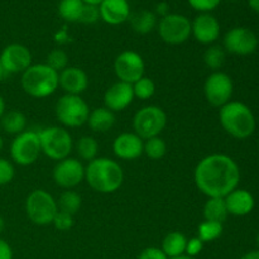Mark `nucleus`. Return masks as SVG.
Segmentation results:
<instances>
[{
  "label": "nucleus",
  "instance_id": "nucleus-1",
  "mask_svg": "<svg viewBox=\"0 0 259 259\" xmlns=\"http://www.w3.org/2000/svg\"><path fill=\"white\" fill-rule=\"evenodd\" d=\"M194 181L200 192L209 197H223L238 189L240 169L232 157L212 153L204 157L194 171Z\"/></svg>",
  "mask_w": 259,
  "mask_h": 259
},
{
  "label": "nucleus",
  "instance_id": "nucleus-2",
  "mask_svg": "<svg viewBox=\"0 0 259 259\" xmlns=\"http://www.w3.org/2000/svg\"><path fill=\"white\" fill-rule=\"evenodd\" d=\"M85 181L99 194H114L124 182V171L116 161L98 157L85 167Z\"/></svg>",
  "mask_w": 259,
  "mask_h": 259
},
{
  "label": "nucleus",
  "instance_id": "nucleus-3",
  "mask_svg": "<svg viewBox=\"0 0 259 259\" xmlns=\"http://www.w3.org/2000/svg\"><path fill=\"white\" fill-rule=\"evenodd\" d=\"M219 121L222 128L237 139L249 138L257 128L252 109L240 101L230 100L222 106L219 110Z\"/></svg>",
  "mask_w": 259,
  "mask_h": 259
},
{
  "label": "nucleus",
  "instance_id": "nucleus-4",
  "mask_svg": "<svg viewBox=\"0 0 259 259\" xmlns=\"http://www.w3.org/2000/svg\"><path fill=\"white\" fill-rule=\"evenodd\" d=\"M20 83L25 94L37 99L48 98L60 88L58 72L48 67L46 63L30 66L22 73Z\"/></svg>",
  "mask_w": 259,
  "mask_h": 259
},
{
  "label": "nucleus",
  "instance_id": "nucleus-5",
  "mask_svg": "<svg viewBox=\"0 0 259 259\" xmlns=\"http://www.w3.org/2000/svg\"><path fill=\"white\" fill-rule=\"evenodd\" d=\"M40 149L46 157L53 161H62L70 157L73 148L72 136L62 126H48L38 132Z\"/></svg>",
  "mask_w": 259,
  "mask_h": 259
},
{
  "label": "nucleus",
  "instance_id": "nucleus-6",
  "mask_svg": "<svg viewBox=\"0 0 259 259\" xmlns=\"http://www.w3.org/2000/svg\"><path fill=\"white\" fill-rule=\"evenodd\" d=\"M25 212L33 224L46 227L52 224L58 212L57 201L46 190H33L25 200Z\"/></svg>",
  "mask_w": 259,
  "mask_h": 259
},
{
  "label": "nucleus",
  "instance_id": "nucleus-7",
  "mask_svg": "<svg viewBox=\"0 0 259 259\" xmlns=\"http://www.w3.org/2000/svg\"><path fill=\"white\" fill-rule=\"evenodd\" d=\"M56 118L66 128H78L88 123L90 108L81 95L65 94L56 104Z\"/></svg>",
  "mask_w": 259,
  "mask_h": 259
},
{
  "label": "nucleus",
  "instance_id": "nucleus-8",
  "mask_svg": "<svg viewBox=\"0 0 259 259\" xmlns=\"http://www.w3.org/2000/svg\"><path fill=\"white\" fill-rule=\"evenodd\" d=\"M167 125V114L157 105L139 109L133 116V131L143 141L158 137Z\"/></svg>",
  "mask_w": 259,
  "mask_h": 259
},
{
  "label": "nucleus",
  "instance_id": "nucleus-9",
  "mask_svg": "<svg viewBox=\"0 0 259 259\" xmlns=\"http://www.w3.org/2000/svg\"><path fill=\"white\" fill-rule=\"evenodd\" d=\"M42 149L38 132L24 131L18 134L10 143V157L18 166L28 167L38 161Z\"/></svg>",
  "mask_w": 259,
  "mask_h": 259
},
{
  "label": "nucleus",
  "instance_id": "nucleus-10",
  "mask_svg": "<svg viewBox=\"0 0 259 259\" xmlns=\"http://www.w3.org/2000/svg\"><path fill=\"white\" fill-rule=\"evenodd\" d=\"M157 30L159 38L167 45H182L191 37V20L186 15L169 13L159 19Z\"/></svg>",
  "mask_w": 259,
  "mask_h": 259
},
{
  "label": "nucleus",
  "instance_id": "nucleus-11",
  "mask_svg": "<svg viewBox=\"0 0 259 259\" xmlns=\"http://www.w3.org/2000/svg\"><path fill=\"white\" fill-rule=\"evenodd\" d=\"M234 85L228 73L222 71L211 72L204 83V94L207 103L215 108H222L232 100Z\"/></svg>",
  "mask_w": 259,
  "mask_h": 259
},
{
  "label": "nucleus",
  "instance_id": "nucleus-12",
  "mask_svg": "<svg viewBox=\"0 0 259 259\" xmlns=\"http://www.w3.org/2000/svg\"><path fill=\"white\" fill-rule=\"evenodd\" d=\"M146 63L143 57L136 51L126 50L116 56L114 61V72L121 82L133 85L144 76Z\"/></svg>",
  "mask_w": 259,
  "mask_h": 259
},
{
  "label": "nucleus",
  "instance_id": "nucleus-13",
  "mask_svg": "<svg viewBox=\"0 0 259 259\" xmlns=\"http://www.w3.org/2000/svg\"><path fill=\"white\" fill-rule=\"evenodd\" d=\"M259 40L252 29L245 27H235L228 30L223 39L225 52L237 56H249L257 51Z\"/></svg>",
  "mask_w": 259,
  "mask_h": 259
},
{
  "label": "nucleus",
  "instance_id": "nucleus-14",
  "mask_svg": "<svg viewBox=\"0 0 259 259\" xmlns=\"http://www.w3.org/2000/svg\"><path fill=\"white\" fill-rule=\"evenodd\" d=\"M29 48L20 43H10L0 53V63L7 75L23 73L33 65Z\"/></svg>",
  "mask_w": 259,
  "mask_h": 259
},
{
  "label": "nucleus",
  "instance_id": "nucleus-15",
  "mask_svg": "<svg viewBox=\"0 0 259 259\" xmlns=\"http://www.w3.org/2000/svg\"><path fill=\"white\" fill-rule=\"evenodd\" d=\"M53 181L57 186L65 190H72L85 180V166L76 158H67L58 161L52 172Z\"/></svg>",
  "mask_w": 259,
  "mask_h": 259
},
{
  "label": "nucleus",
  "instance_id": "nucleus-16",
  "mask_svg": "<svg viewBox=\"0 0 259 259\" xmlns=\"http://www.w3.org/2000/svg\"><path fill=\"white\" fill-rule=\"evenodd\" d=\"M191 35L201 45H214L220 37L219 20L211 13H200L191 22Z\"/></svg>",
  "mask_w": 259,
  "mask_h": 259
},
{
  "label": "nucleus",
  "instance_id": "nucleus-17",
  "mask_svg": "<svg viewBox=\"0 0 259 259\" xmlns=\"http://www.w3.org/2000/svg\"><path fill=\"white\" fill-rule=\"evenodd\" d=\"M144 141L134 132L121 133L114 139L113 152L119 159L134 161L143 154Z\"/></svg>",
  "mask_w": 259,
  "mask_h": 259
},
{
  "label": "nucleus",
  "instance_id": "nucleus-18",
  "mask_svg": "<svg viewBox=\"0 0 259 259\" xmlns=\"http://www.w3.org/2000/svg\"><path fill=\"white\" fill-rule=\"evenodd\" d=\"M133 86L121 81L113 83L104 94V106L113 113L125 110L133 103Z\"/></svg>",
  "mask_w": 259,
  "mask_h": 259
},
{
  "label": "nucleus",
  "instance_id": "nucleus-19",
  "mask_svg": "<svg viewBox=\"0 0 259 259\" xmlns=\"http://www.w3.org/2000/svg\"><path fill=\"white\" fill-rule=\"evenodd\" d=\"M58 85L70 95H81L89 86V76L82 68L68 66L58 73Z\"/></svg>",
  "mask_w": 259,
  "mask_h": 259
},
{
  "label": "nucleus",
  "instance_id": "nucleus-20",
  "mask_svg": "<svg viewBox=\"0 0 259 259\" xmlns=\"http://www.w3.org/2000/svg\"><path fill=\"white\" fill-rule=\"evenodd\" d=\"M100 19L109 25H120L131 18V5L128 0H104L99 5Z\"/></svg>",
  "mask_w": 259,
  "mask_h": 259
},
{
  "label": "nucleus",
  "instance_id": "nucleus-21",
  "mask_svg": "<svg viewBox=\"0 0 259 259\" xmlns=\"http://www.w3.org/2000/svg\"><path fill=\"white\" fill-rule=\"evenodd\" d=\"M228 214L233 217H245L253 211L255 206V200L248 190L235 189L224 197Z\"/></svg>",
  "mask_w": 259,
  "mask_h": 259
},
{
  "label": "nucleus",
  "instance_id": "nucleus-22",
  "mask_svg": "<svg viewBox=\"0 0 259 259\" xmlns=\"http://www.w3.org/2000/svg\"><path fill=\"white\" fill-rule=\"evenodd\" d=\"M89 128L95 133H106L115 125V113L105 106L90 110L88 123Z\"/></svg>",
  "mask_w": 259,
  "mask_h": 259
},
{
  "label": "nucleus",
  "instance_id": "nucleus-23",
  "mask_svg": "<svg viewBox=\"0 0 259 259\" xmlns=\"http://www.w3.org/2000/svg\"><path fill=\"white\" fill-rule=\"evenodd\" d=\"M129 20H131L132 29L137 34L141 35H146L148 33L153 32L157 28V24H158L157 15L151 10H141V12L134 13V14L131 15Z\"/></svg>",
  "mask_w": 259,
  "mask_h": 259
},
{
  "label": "nucleus",
  "instance_id": "nucleus-24",
  "mask_svg": "<svg viewBox=\"0 0 259 259\" xmlns=\"http://www.w3.org/2000/svg\"><path fill=\"white\" fill-rule=\"evenodd\" d=\"M0 126L3 131L12 136H18L27 131V118L19 110L5 111L4 115L0 119Z\"/></svg>",
  "mask_w": 259,
  "mask_h": 259
},
{
  "label": "nucleus",
  "instance_id": "nucleus-25",
  "mask_svg": "<svg viewBox=\"0 0 259 259\" xmlns=\"http://www.w3.org/2000/svg\"><path fill=\"white\" fill-rule=\"evenodd\" d=\"M187 244V238L180 232H171L163 238L162 248L164 254L169 259L185 254Z\"/></svg>",
  "mask_w": 259,
  "mask_h": 259
},
{
  "label": "nucleus",
  "instance_id": "nucleus-26",
  "mask_svg": "<svg viewBox=\"0 0 259 259\" xmlns=\"http://www.w3.org/2000/svg\"><path fill=\"white\" fill-rule=\"evenodd\" d=\"M228 209L223 197H209L204 205V220L224 223L228 218Z\"/></svg>",
  "mask_w": 259,
  "mask_h": 259
},
{
  "label": "nucleus",
  "instance_id": "nucleus-27",
  "mask_svg": "<svg viewBox=\"0 0 259 259\" xmlns=\"http://www.w3.org/2000/svg\"><path fill=\"white\" fill-rule=\"evenodd\" d=\"M85 3L82 0H60L57 7L58 15L67 23L80 22Z\"/></svg>",
  "mask_w": 259,
  "mask_h": 259
},
{
  "label": "nucleus",
  "instance_id": "nucleus-28",
  "mask_svg": "<svg viewBox=\"0 0 259 259\" xmlns=\"http://www.w3.org/2000/svg\"><path fill=\"white\" fill-rule=\"evenodd\" d=\"M82 205V197L78 192L73 191V190H66L61 194L60 199L57 201L58 210L66 214H70L75 217L81 209Z\"/></svg>",
  "mask_w": 259,
  "mask_h": 259
},
{
  "label": "nucleus",
  "instance_id": "nucleus-29",
  "mask_svg": "<svg viewBox=\"0 0 259 259\" xmlns=\"http://www.w3.org/2000/svg\"><path fill=\"white\" fill-rule=\"evenodd\" d=\"M76 151H77L78 157L89 163V162L98 158V152H99L98 141L91 136L81 137V138L78 139L77 144H76Z\"/></svg>",
  "mask_w": 259,
  "mask_h": 259
},
{
  "label": "nucleus",
  "instance_id": "nucleus-30",
  "mask_svg": "<svg viewBox=\"0 0 259 259\" xmlns=\"http://www.w3.org/2000/svg\"><path fill=\"white\" fill-rule=\"evenodd\" d=\"M225 50L222 46L211 45L209 46L204 53V63L207 68L212 70V72L219 71L225 63Z\"/></svg>",
  "mask_w": 259,
  "mask_h": 259
},
{
  "label": "nucleus",
  "instance_id": "nucleus-31",
  "mask_svg": "<svg viewBox=\"0 0 259 259\" xmlns=\"http://www.w3.org/2000/svg\"><path fill=\"white\" fill-rule=\"evenodd\" d=\"M143 153L152 161H159L167 153V144L161 137H153L144 141Z\"/></svg>",
  "mask_w": 259,
  "mask_h": 259
},
{
  "label": "nucleus",
  "instance_id": "nucleus-32",
  "mask_svg": "<svg viewBox=\"0 0 259 259\" xmlns=\"http://www.w3.org/2000/svg\"><path fill=\"white\" fill-rule=\"evenodd\" d=\"M223 223L204 220L197 228V237L204 243L214 242L223 234Z\"/></svg>",
  "mask_w": 259,
  "mask_h": 259
},
{
  "label": "nucleus",
  "instance_id": "nucleus-33",
  "mask_svg": "<svg viewBox=\"0 0 259 259\" xmlns=\"http://www.w3.org/2000/svg\"><path fill=\"white\" fill-rule=\"evenodd\" d=\"M132 86H133L134 98H138L141 100H149L156 93V83L152 78L146 77V76L139 78Z\"/></svg>",
  "mask_w": 259,
  "mask_h": 259
},
{
  "label": "nucleus",
  "instance_id": "nucleus-34",
  "mask_svg": "<svg viewBox=\"0 0 259 259\" xmlns=\"http://www.w3.org/2000/svg\"><path fill=\"white\" fill-rule=\"evenodd\" d=\"M46 65L55 70L56 72L60 73L61 71L65 70L68 67V55L63 50L60 48H55L51 51L46 58Z\"/></svg>",
  "mask_w": 259,
  "mask_h": 259
},
{
  "label": "nucleus",
  "instance_id": "nucleus-35",
  "mask_svg": "<svg viewBox=\"0 0 259 259\" xmlns=\"http://www.w3.org/2000/svg\"><path fill=\"white\" fill-rule=\"evenodd\" d=\"M73 224H75V220H73L72 215L66 214V212L60 211V210H58L52 222L53 227L60 230V232H68L70 229H72Z\"/></svg>",
  "mask_w": 259,
  "mask_h": 259
},
{
  "label": "nucleus",
  "instance_id": "nucleus-36",
  "mask_svg": "<svg viewBox=\"0 0 259 259\" xmlns=\"http://www.w3.org/2000/svg\"><path fill=\"white\" fill-rule=\"evenodd\" d=\"M14 176L15 169L12 162L0 157V186L10 184Z\"/></svg>",
  "mask_w": 259,
  "mask_h": 259
},
{
  "label": "nucleus",
  "instance_id": "nucleus-37",
  "mask_svg": "<svg viewBox=\"0 0 259 259\" xmlns=\"http://www.w3.org/2000/svg\"><path fill=\"white\" fill-rule=\"evenodd\" d=\"M190 7L199 13H211L217 9L223 0H187Z\"/></svg>",
  "mask_w": 259,
  "mask_h": 259
},
{
  "label": "nucleus",
  "instance_id": "nucleus-38",
  "mask_svg": "<svg viewBox=\"0 0 259 259\" xmlns=\"http://www.w3.org/2000/svg\"><path fill=\"white\" fill-rule=\"evenodd\" d=\"M100 19V13H99V7L96 5H88L85 4L81 14L80 22L82 24H95Z\"/></svg>",
  "mask_w": 259,
  "mask_h": 259
},
{
  "label": "nucleus",
  "instance_id": "nucleus-39",
  "mask_svg": "<svg viewBox=\"0 0 259 259\" xmlns=\"http://www.w3.org/2000/svg\"><path fill=\"white\" fill-rule=\"evenodd\" d=\"M202 249H204V242H202V240L200 239L199 237H195V238H191V239H187L186 250H185L186 255L195 258L196 255H199L200 253L202 252Z\"/></svg>",
  "mask_w": 259,
  "mask_h": 259
},
{
  "label": "nucleus",
  "instance_id": "nucleus-40",
  "mask_svg": "<svg viewBox=\"0 0 259 259\" xmlns=\"http://www.w3.org/2000/svg\"><path fill=\"white\" fill-rule=\"evenodd\" d=\"M138 259H169V258L164 254L163 250H162L161 248L149 247L142 250Z\"/></svg>",
  "mask_w": 259,
  "mask_h": 259
},
{
  "label": "nucleus",
  "instance_id": "nucleus-41",
  "mask_svg": "<svg viewBox=\"0 0 259 259\" xmlns=\"http://www.w3.org/2000/svg\"><path fill=\"white\" fill-rule=\"evenodd\" d=\"M0 259H13L12 247L2 238H0Z\"/></svg>",
  "mask_w": 259,
  "mask_h": 259
},
{
  "label": "nucleus",
  "instance_id": "nucleus-42",
  "mask_svg": "<svg viewBox=\"0 0 259 259\" xmlns=\"http://www.w3.org/2000/svg\"><path fill=\"white\" fill-rule=\"evenodd\" d=\"M169 5H168V3H166V2H159L158 4L156 5V10H154V14L157 15V17H161V18H163V17H166V15H168L169 14Z\"/></svg>",
  "mask_w": 259,
  "mask_h": 259
},
{
  "label": "nucleus",
  "instance_id": "nucleus-43",
  "mask_svg": "<svg viewBox=\"0 0 259 259\" xmlns=\"http://www.w3.org/2000/svg\"><path fill=\"white\" fill-rule=\"evenodd\" d=\"M240 259H259V250H252V252L245 253Z\"/></svg>",
  "mask_w": 259,
  "mask_h": 259
},
{
  "label": "nucleus",
  "instance_id": "nucleus-44",
  "mask_svg": "<svg viewBox=\"0 0 259 259\" xmlns=\"http://www.w3.org/2000/svg\"><path fill=\"white\" fill-rule=\"evenodd\" d=\"M248 5L253 12L259 13V0H248Z\"/></svg>",
  "mask_w": 259,
  "mask_h": 259
},
{
  "label": "nucleus",
  "instance_id": "nucleus-45",
  "mask_svg": "<svg viewBox=\"0 0 259 259\" xmlns=\"http://www.w3.org/2000/svg\"><path fill=\"white\" fill-rule=\"evenodd\" d=\"M4 113H5V100L2 96V94H0V119H2V116L4 115Z\"/></svg>",
  "mask_w": 259,
  "mask_h": 259
},
{
  "label": "nucleus",
  "instance_id": "nucleus-46",
  "mask_svg": "<svg viewBox=\"0 0 259 259\" xmlns=\"http://www.w3.org/2000/svg\"><path fill=\"white\" fill-rule=\"evenodd\" d=\"M82 2L88 5H96V7H99L104 0H82Z\"/></svg>",
  "mask_w": 259,
  "mask_h": 259
},
{
  "label": "nucleus",
  "instance_id": "nucleus-47",
  "mask_svg": "<svg viewBox=\"0 0 259 259\" xmlns=\"http://www.w3.org/2000/svg\"><path fill=\"white\" fill-rule=\"evenodd\" d=\"M5 75H7V73H5V71H4V68H3L2 63H0V82H2L3 78L5 77Z\"/></svg>",
  "mask_w": 259,
  "mask_h": 259
},
{
  "label": "nucleus",
  "instance_id": "nucleus-48",
  "mask_svg": "<svg viewBox=\"0 0 259 259\" xmlns=\"http://www.w3.org/2000/svg\"><path fill=\"white\" fill-rule=\"evenodd\" d=\"M4 228H5V222H4V219H3V217H0V234L3 233Z\"/></svg>",
  "mask_w": 259,
  "mask_h": 259
},
{
  "label": "nucleus",
  "instance_id": "nucleus-49",
  "mask_svg": "<svg viewBox=\"0 0 259 259\" xmlns=\"http://www.w3.org/2000/svg\"><path fill=\"white\" fill-rule=\"evenodd\" d=\"M171 259H196V258L189 257V255H186V254H182V255H180V257H175V258H171Z\"/></svg>",
  "mask_w": 259,
  "mask_h": 259
},
{
  "label": "nucleus",
  "instance_id": "nucleus-50",
  "mask_svg": "<svg viewBox=\"0 0 259 259\" xmlns=\"http://www.w3.org/2000/svg\"><path fill=\"white\" fill-rule=\"evenodd\" d=\"M3 147H4V141H3V137L0 136V152H2Z\"/></svg>",
  "mask_w": 259,
  "mask_h": 259
},
{
  "label": "nucleus",
  "instance_id": "nucleus-51",
  "mask_svg": "<svg viewBox=\"0 0 259 259\" xmlns=\"http://www.w3.org/2000/svg\"><path fill=\"white\" fill-rule=\"evenodd\" d=\"M257 243H258V247H259V233H258V235H257Z\"/></svg>",
  "mask_w": 259,
  "mask_h": 259
},
{
  "label": "nucleus",
  "instance_id": "nucleus-52",
  "mask_svg": "<svg viewBox=\"0 0 259 259\" xmlns=\"http://www.w3.org/2000/svg\"><path fill=\"white\" fill-rule=\"evenodd\" d=\"M230 2H237V0H230Z\"/></svg>",
  "mask_w": 259,
  "mask_h": 259
}]
</instances>
